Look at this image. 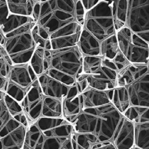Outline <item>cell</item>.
<instances>
[{
    "label": "cell",
    "mask_w": 149,
    "mask_h": 149,
    "mask_svg": "<svg viewBox=\"0 0 149 149\" xmlns=\"http://www.w3.org/2000/svg\"><path fill=\"white\" fill-rule=\"evenodd\" d=\"M75 0L41 1L36 24L45 30L50 39L73 35L83 27L75 19Z\"/></svg>",
    "instance_id": "obj_1"
},
{
    "label": "cell",
    "mask_w": 149,
    "mask_h": 149,
    "mask_svg": "<svg viewBox=\"0 0 149 149\" xmlns=\"http://www.w3.org/2000/svg\"><path fill=\"white\" fill-rule=\"evenodd\" d=\"M36 24L28 23L4 35L1 45L8 52L13 65L29 63L37 47L32 37L31 30Z\"/></svg>",
    "instance_id": "obj_2"
},
{
    "label": "cell",
    "mask_w": 149,
    "mask_h": 149,
    "mask_svg": "<svg viewBox=\"0 0 149 149\" xmlns=\"http://www.w3.org/2000/svg\"><path fill=\"white\" fill-rule=\"evenodd\" d=\"M112 3L113 1H100L85 14L83 29L100 42L116 34L112 15Z\"/></svg>",
    "instance_id": "obj_3"
},
{
    "label": "cell",
    "mask_w": 149,
    "mask_h": 149,
    "mask_svg": "<svg viewBox=\"0 0 149 149\" xmlns=\"http://www.w3.org/2000/svg\"><path fill=\"white\" fill-rule=\"evenodd\" d=\"M120 51L132 64H147L149 44L125 26L116 32Z\"/></svg>",
    "instance_id": "obj_4"
},
{
    "label": "cell",
    "mask_w": 149,
    "mask_h": 149,
    "mask_svg": "<svg viewBox=\"0 0 149 149\" xmlns=\"http://www.w3.org/2000/svg\"><path fill=\"white\" fill-rule=\"evenodd\" d=\"M37 79L29 63L13 65L9 66L4 92L20 103Z\"/></svg>",
    "instance_id": "obj_5"
},
{
    "label": "cell",
    "mask_w": 149,
    "mask_h": 149,
    "mask_svg": "<svg viewBox=\"0 0 149 149\" xmlns=\"http://www.w3.org/2000/svg\"><path fill=\"white\" fill-rule=\"evenodd\" d=\"M50 51L51 61L49 69L68 74L77 80L82 73L83 57L78 45Z\"/></svg>",
    "instance_id": "obj_6"
},
{
    "label": "cell",
    "mask_w": 149,
    "mask_h": 149,
    "mask_svg": "<svg viewBox=\"0 0 149 149\" xmlns=\"http://www.w3.org/2000/svg\"><path fill=\"white\" fill-rule=\"evenodd\" d=\"M72 135L70 136H45L36 123H32L27 129L22 149H76Z\"/></svg>",
    "instance_id": "obj_7"
},
{
    "label": "cell",
    "mask_w": 149,
    "mask_h": 149,
    "mask_svg": "<svg viewBox=\"0 0 149 149\" xmlns=\"http://www.w3.org/2000/svg\"><path fill=\"white\" fill-rule=\"evenodd\" d=\"M125 26L149 44V0H127Z\"/></svg>",
    "instance_id": "obj_8"
},
{
    "label": "cell",
    "mask_w": 149,
    "mask_h": 149,
    "mask_svg": "<svg viewBox=\"0 0 149 149\" xmlns=\"http://www.w3.org/2000/svg\"><path fill=\"white\" fill-rule=\"evenodd\" d=\"M98 118L94 134L100 143L112 141L122 117L112 103L97 108Z\"/></svg>",
    "instance_id": "obj_9"
},
{
    "label": "cell",
    "mask_w": 149,
    "mask_h": 149,
    "mask_svg": "<svg viewBox=\"0 0 149 149\" xmlns=\"http://www.w3.org/2000/svg\"><path fill=\"white\" fill-rule=\"evenodd\" d=\"M44 97L37 79L20 103L29 124L34 123L41 117Z\"/></svg>",
    "instance_id": "obj_10"
},
{
    "label": "cell",
    "mask_w": 149,
    "mask_h": 149,
    "mask_svg": "<svg viewBox=\"0 0 149 149\" xmlns=\"http://www.w3.org/2000/svg\"><path fill=\"white\" fill-rule=\"evenodd\" d=\"M34 123L45 136H70L74 132L72 124L63 117H41Z\"/></svg>",
    "instance_id": "obj_11"
},
{
    "label": "cell",
    "mask_w": 149,
    "mask_h": 149,
    "mask_svg": "<svg viewBox=\"0 0 149 149\" xmlns=\"http://www.w3.org/2000/svg\"><path fill=\"white\" fill-rule=\"evenodd\" d=\"M118 71L102 65L94 74H86L88 86L101 91H109L117 87Z\"/></svg>",
    "instance_id": "obj_12"
},
{
    "label": "cell",
    "mask_w": 149,
    "mask_h": 149,
    "mask_svg": "<svg viewBox=\"0 0 149 149\" xmlns=\"http://www.w3.org/2000/svg\"><path fill=\"white\" fill-rule=\"evenodd\" d=\"M131 106L149 108V72L126 86Z\"/></svg>",
    "instance_id": "obj_13"
},
{
    "label": "cell",
    "mask_w": 149,
    "mask_h": 149,
    "mask_svg": "<svg viewBox=\"0 0 149 149\" xmlns=\"http://www.w3.org/2000/svg\"><path fill=\"white\" fill-rule=\"evenodd\" d=\"M63 117L71 124L83 111V100L76 83L70 87L67 96L63 99Z\"/></svg>",
    "instance_id": "obj_14"
},
{
    "label": "cell",
    "mask_w": 149,
    "mask_h": 149,
    "mask_svg": "<svg viewBox=\"0 0 149 149\" xmlns=\"http://www.w3.org/2000/svg\"><path fill=\"white\" fill-rule=\"evenodd\" d=\"M134 123L122 116L112 142L117 149H131L134 146Z\"/></svg>",
    "instance_id": "obj_15"
},
{
    "label": "cell",
    "mask_w": 149,
    "mask_h": 149,
    "mask_svg": "<svg viewBox=\"0 0 149 149\" xmlns=\"http://www.w3.org/2000/svg\"><path fill=\"white\" fill-rule=\"evenodd\" d=\"M32 21L34 22L32 17L17 15L10 13L6 0H0V28L4 35Z\"/></svg>",
    "instance_id": "obj_16"
},
{
    "label": "cell",
    "mask_w": 149,
    "mask_h": 149,
    "mask_svg": "<svg viewBox=\"0 0 149 149\" xmlns=\"http://www.w3.org/2000/svg\"><path fill=\"white\" fill-rule=\"evenodd\" d=\"M98 118L97 108L85 109L72 123L76 134H94Z\"/></svg>",
    "instance_id": "obj_17"
},
{
    "label": "cell",
    "mask_w": 149,
    "mask_h": 149,
    "mask_svg": "<svg viewBox=\"0 0 149 149\" xmlns=\"http://www.w3.org/2000/svg\"><path fill=\"white\" fill-rule=\"evenodd\" d=\"M38 79L43 94L48 97L63 100L67 96L70 88L45 73L38 76Z\"/></svg>",
    "instance_id": "obj_18"
},
{
    "label": "cell",
    "mask_w": 149,
    "mask_h": 149,
    "mask_svg": "<svg viewBox=\"0 0 149 149\" xmlns=\"http://www.w3.org/2000/svg\"><path fill=\"white\" fill-rule=\"evenodd\" d=\"M148 72V65L130 63L118 72L117 87H126Z\"/></svg>",
    "instance_id": "obj_19"
},
{
    "label": "cell",
    "mask_w": 149,
    "mask_h": 149,
    "mask_svg": "<svg viewBox=\"0 0 149 149\" xmlns=\"http://www.w3.org/2000/svg\"><path fill=\"white\" fill-rule=\"evenodd\" d=\"M109 91H101L88 87L81 93L83 100V109L98 108L111 103Z\"/></svg>",
    "instance_id": "obj_20"
},
{
    "label": "cell",
    "mask_w": 149,
    "mask_h": 149,
    "mask_svg": "<svg viewBox=\"0 0 149 149\" xmlns=\"http://www.w3.org/2000/svg\"><path fill=\"white\" fill-rule=\"evenodd\" d=\"M100 42L89 31L82 29L77 45L83 56H101Z\"/></svg>",
    "instance_id": "obj_21"
},
{
    "label": "cell",
    "mask_w": 149,
    "mask_h": 149,
    "mask_svg": "<svg viewBox=\"0 0 149 149\" xmlns=\"http://www.w3.org/2000/svg\"><path fill=\"white\" fill-rule=\"evenodd\" d=\"M28 127L20 125L0 139V149H22Z\"/></svg>",
    "instance_id": "obj_22"
},
{
    "label": "cell",
    "mask_w": 149,
    "mask_h": 149,
    "mask_svg": "<svg viewBox=\"0 0 149 149\" xmlns=\"http://www.w3.org/2000/svg\"><path fill=\"white\" fill-rule=\"evenodd\" d=\"M63 100L62 99L45 96L41 117L52 118L63 117Z\"/></svg>",
    "instance_id": "obj_23"
},
{
    "label": "cell",
    "mask_w": 149,
    "mask_h": 149,
    "mask_svg": "<svg viewBox=\"0 0 149 149\" xmlns=\"http://www.w3.org/2000/svg\"><path fill=\"white\" fill-rule=\"evenodd\" d=\"M38 1L36 0H7L6 2L10 13L17 15L31 17L34 6Z\"/></svg>",
    "instance_id": "obj_24"
},
{
    "label": "cell",
    "mask_w": 149,
    "mask_h": 149,
    "mask_svg": "<svg viewBox=\"0 0 149 149\" xmlns=\"http://www.w3.org/2000/svg\"><path fill=\"white\" fill-rule=\"evenodd\" d=\"M112 15L116 32L126 25L127 14L128 1H113Z\"/></svg>",
    "instance_id": "obj_25"
},
{
    "label": "cell",
    "mask_w": 149,
    "mask_h": 149,
    "mask_svg": "<svg viewBox=\"0 0 149 149\" xmlns=\"http://www.w3.org/2000/svg\"><path fill=\"white\" fill-rule=\"evenodd\" d=\"M111 102L120 113H124L131 106L127 87H119L114 88Z\"/></svg>",
    "instance_id": "obj_26"
},
{
    "label": "cell",
    "mask_w": 149,
    "mask_h": 149,
    "mask_svg": "<svg viewBox=\"0 0 149 149\" xmlns=\"http://www.w3.org/2000/svg\"><path fill=\"white\" fill-rule=\"evenodd\" d=\"M120 52L116 34L100 42L101 56L113 60Z\"/></svg>",
    "instance_id": "obj_27"
},
{
    "label": "cell",
    "mask_w": 149,
    "mask_h": 149,
    "mask_svg": "<svg viewBox=\"0 0 149 149\" xmlns=\"http://www.w3.org/2000/svg\"><path fill=\"white\" fill-rule=\"evenodd\" d=\"M124 116L136 124L149 122V108L132 106L123 113Z\"/></svg>",
    "instance_id": "obj_28"
},
{
    "label": "cell",
    "mask_w": 149,
    "mask_h": 149,
    "mask_svg": "<svg viewBox=\"0 0 149 149\" xmlns=\"http://www.w3.org/2000/svg\"><path fill=\"white\" fill-rule=\"evenodd\" d=\"M134 146L149 149V122L135 125Z\"/></svg>",
    "instance_id": "obj_29"
},
{
    "label": "cell",
    "mask_w": 149,
    "mask_h": 149,
    "mask_svg": "<svg viewBox=\"0 0 149 149\" xmlns=\"http://www.w3.org/2000/svg\"><path fill=\"white\" fill-rule=\"evenodd\" d=\"M81 32V31L73 35L51 39L52 50L69 48L77 45Z\"/></svg>",
    "instance_id": "obj_30"
},
{
    "label": "cell",
    "mask_w": 149,
    "mask_h": 149,
    "mask_svg": "<svg viewBox=\"0 0 149 149\" xmlns=\"http://www.w3.org/2000/svg\"><path fill=\"white\" fill-rule=\"evenodd\" d=\"M45 49L37 46L29 63L38 77L45 72Z\"/></svg>",
    "instance_id": "obj_31"
},
{
    "label": "cell",
    "mask_w": 149,
    "mask_h": 149,
    "mask_svg": "<svg viewBox=\"0 0 149 149\" xmlns=\"http://www.w3.org/2000/svg\"><path fill=\"white\" fill-rule=\"evenodd\" d=\"M73 137L76 149H91L94 145L100 143L94 134H76L74 131Z\"/></svg>",
    "instance_id": "obj_32"
},
{
    "label": "cell",
    "mask_w": 149,
    "mask_h": 149,
    "mask_svg": "<svg viewBox=\"0 0 149 149\" xmlns=\"http://www.w3.org/2000/svg\"><path fill=\"white\" fill-rule=\"evenodd\" d=\"M102 58L100 56H83L82 74H94L101 67Z\"/></svg>",
    "instance_id": "obj_33"
},
{
    "label": "cell",
    "mask_w": 149,
    "mask_h": 149,
    "mask_svg": "<svg viewBox=\"0 0 149 149\" xmlns=\"http://www.w3.org/2000/svg\"><path fill=\"white\" fill-rule=\"evenodd\" d=\"M45 73L68 86H72L76 83V79L73 77L55 69H49Z\"/></svg>",
    "instance_id": "obj_34"
},
{
    "label": "cell",
    "mask_w": 149,
    "mask_h": 149,
    "mask_svg": "<svg viewBox=\"0 0 149 149\" xmlns=\"http://www.w3.org/2000/svg\"><path fill=\"white\" fill-rule=\"evenodd\" d=\"M4 101L9 112L13 118L23 113V109L20 103L6 93L4 95Z\"/></svg>",
    "instance_id": "obj_35"
},
{
    "label": "cell",
    "mask_w": 149,
    "mask_h": 149,
    "mask_svg": "<svg viewBox=\"0 0 149 149\" xmlns=\"http://www.w3.org/2000/svg\"><path fill=\"white\" fill-rule=\"evenodd\" d=\"M13 119L5 105L3 97L0 100V133Z\"/></svg>",
    "instance_id": "obj_36"
},
{
    "label": "cell",
    "mask_w": 149,
    "mask_h": 149,
    "mask_svg": "<svg viewBox=\"0 0 149 149\" xmlns=\"http://www.w3.org/2000/svg\"><path fill=\"white\" fill-rule=\"evenodd\" d=\"M9 66L0 54V90L4 92L8 81Z\"/></svg>",
    "instance_id": "obj_37"
},
{
    "label": "cell",
    "mask_w": 149,
    "mask_h": 149,
    "mask_svg": "<svg viewBox=\"0 0 149 149\" xmlns=\"http://www.w3.org/2000/svg\"><path fill=\"white\" fill-rule=\"evenodd\" d=\"M31 34H32L33 39L37 46L45 49L49 50H52L51 40H45L38 34L36 24L32 28L31 30Z\"/></svg>",
    "instance_id": "obj_38"
},
{
    "label": "cell",
    "mask_w": 149,
    "mask_h": 149,
    "mask_svg": "<svg viewBox=\"0 0 149 149\" xmlns=\"http://www.w3.org/2000/svg\"><path fill=\"white\" fill-rule=\"evenodd\" d=\"M86 11L81 3V1L75 0L74 15L76 22L83 27L85 21Z\"/></svg>",
    "instance_id": "obj_39"
},
{
    "label": "cell",
    "mask_w": 149,
    "mask_h": 149,
    "mask_svg": "<svg viewBox=\"0 0 149 149\" xmlns=\"http://www.w3.org/2000/svg\"><path fill=\"white\" fill-rule=\"evenodd\" d=\"M113 61L114 63L118 72L121 70L131 63L123 55L120 51L116 55Z\"/></svg>",
    "instance_id": "obj_40"
},
{
    "label": "cell",
    "mask_w": 149,
    "mask_h": 149,
    "mask_svg": "<svg viewBox=\"0 0 149 149\" xmlns=\"http://www.w3.org/2000/svg\"><path fill=\"white\" fill-rule=\"evenodd\" d=\"M91 149H117L112 141L100 143L94 145Z\"/></svg>",
    "instance_id": "obj_41"
},
{
    "label": "cell",
    "mask_w": 149,
    "mask_h": 149,
    "mask_svg": "<svg viewBox=\"0 0 149 149\" xmlns=\"http://www.w3.org/2000/svg\"><path fill=\"white\" fill-rule=\"evenodd\" d=\"M100 1L99 0H88V1H81V3L85 9L86 12L92 9L96 6Z\"/></svg>",
    "instance_id": "obj_42"
},
{
    "label": "cell",
    "mask_w": 149,
    "mask_h": 149,
    "mask_svg": "<svg viewBox=\"0 0 149 149\" xmlns=\"http://www.w3.org/2000/svg\"><path fill=\"white\" fill-rule=\"evenodd\" d=\"M40 2L41 1H38L34 6L31 17L33 19L34 22L36 24L38 22L39 18V14L40 11Z\"/></svg>",
    "instance_id": "obj_43"
},
{
    "label": "cell",
    "mask_w": 149,
    "mask_h": 149,
    "mask_svg": "<svg viewBox=\"0 0 149 149\" xmlns=\"http://www.w3.org/2000/svg\"><path fill=\"white\" fill-rule=\"evenodd\" d=\"M0 54H1L3 57L5 59L6 62H7V63L8 64L9 66L13 65V63L11 61V59L9 56L7 52L6 51L5 49H4V47L0 44Z\"/></svg>",
    "instance_id": "obj_44"
},
{
    "label": "cell",
    "mask_w": 149,
    "mask_h": 149,
    "mask_svg": "<svg viewBox=\"0 0 149 149\" xmlns=\"http://www.w3.org/2000/svg\"><path fill=\"white\" fill-rule=\"evenodd\" d=\"M5 92L2 90H0V100L3 99L5 95Z\"/></svg>",
    "instance_id": "obj_45"
},
{
    "label": "cell",
    "mask_w": 149,
    "mask_h": 149,
    "mask_svg": "<svg viewBox=\"0 0 149 149\" xmlns=\"http://www.w3.org/2000/svg\"><path fill=\"white\" fill-rule=\"evenodd\" d=\"M134 149H141L139 148H137V147H135V146H134Z\"/></svg>",
    "instance_id": "obj_46"
},
{
    "label": "cell",
    "mask_w": 149,
    "mask_h": 149,
    "mask_svg": "<svg viewBox=\"0 0 149 149\" xmlns=\"http://www.w3.org/2000/svg\"><path fill=\"white\" fill-rule=\"evenodd\" d=\"M148 72H149V60L148 63Z\"/></svg>",
    "instance_id": "obj_47"
},
{
    "label": "cell",
    "mask_w": 149,
    "mask_h": 149,
    "mask_svg": "<svg viewBox=\"0 0 149 149\" xmlns=\"http://www.w3.org/2000/svg\"><path fill=\"white\" fill-rule=\"evenodd\" d=\"M0 29H1V28H0Z\"/></svg>",
    "instance_id": "obj_48"
}]
</instances>
